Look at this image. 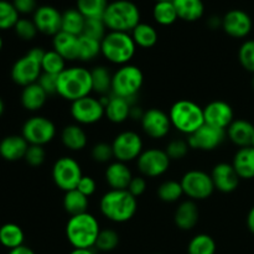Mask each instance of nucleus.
<instances>
[{
	"instance_id": "obj_1",
	"label": "nucleus",
	"mask_w": 254,
	"mask_h": 254,
	"mask_svg": "<svg viewBox=\"0 0 254 254\" xmlns=\"http://www.w3.org/2000/svg\"><path fill=\"white\" fill-rule=\"evenodd\" d=\"M102 215L112 222L123 223L135 215L138 202L128 190H111L99 201Z\"/></svg>"
},
{
	"instance_id": "obj_2",
	"label": "nucleus",
	"mask_w": 254,
	"mask_h": 254,
	"mask_svg": "<svg viewBox=\"0 0 254 254\" xmlns=\"http://www.w3.org/2000/svg\"><path fill=\"white\" fill-rule=\"evenodd\" d=\"M101 228L97 218L88 212L71 216L66 225V237L73 248L91 250L96 246Z\"/></svg>"
},
{
	"instance_id": "obj_3",
	"label": "nucleus",
	"mask_w": 254,
	"mask_h": 254,
	"mask_svg": "<svg viewBox=\"0 0 254 254\" xmlns=\"http://www.w3.org/2000/svg\"><path fill=\"white\" fill-rule=\"evenodd\" d=\"M92 92L91 71L84 67H71L59 74L57 94L67 101L74 102L89 96Z\"/></svg>"
},
{
	"instance_id": "obj_4",
	"label": "nucleus",
	"mask_w": 254,
	"mask_h": 254,
	"mask_svg": "<svg viewBox=\"0 0 254 254\" xmlns=\"http://www.w3.org/2000/svg\"><path fill=\"white\" fill-rule=\"evenodd\" d=\"M103 21L111 31H133L134 27L140 24V11L130 0H116L108 4Z\"/></svg>"
},
{
	"instance_id": "obj_5",
	"label": "nucleus",
	"mask_w": 254,
	"mask_h": 254,
	"mask_svg": "<svg viewBox=\"0 0 254 254\" xmlns=\"http://www.w3.org/2000/svg\"><path fill=\"white\" fill-rule=\"evenodd\" d=\"M169 117H170L171 126L188 135L195 133L205 124L203 108H201L195 102L188 99L175 102L170 108Z\"/></svg>"
},
{
	"instance_id": "obj_6",
	"label": "nucleus",
	"mask_w": 254,
	"mask_h": 254,
	"mask_svg": "<svg viewBox=\"0 0 254 254\" xmlns=\"http://www.w3.org/2000/svg\"><path fill=\"white\" fill-rule=\"evenodd\" d=\"M135 42L128 32L109 31L101 41L102 55L114 64H128L135 55Z\"/></svg>"
},
{
	"instance_id": "obj_7",
	"label": "nucleus",
	"mask_w": 254,
	"mask_h": 254,
	"mask_svg": "<svg viewBox=\"0 0 254 254\" xmlns=\"http://www.w3.org/2000/svg\"><path fill=\"white\" fill-rule=\"evenodd\" d=\"M144 82L143 72L134 64L122 66L112 78V93L127 99L133 106Z\"/></svg>"
},
{
	"instance_id": "obj_8",
	"label": "nucleus",
	"mask_w": 254,
	"mask_h": 254,
	"mask_svg": "<svg viewBox=\"0 0 254 254\" xmlns=\"http://www.w3.org/2000/svg\"><path fill=\"white\" fill-rule=\"evenodd\" d=\"M81 166L74 159L68 156H62L52 168V179L57 188L64 190V192L77 189L79 180L82 179Z\"/></svg>"
},
{
	"instance_id": "obj_9",
	"label": "nucleus",
	"mask_w": 254,
	"mask_h": 254,
	"mask_svg": "<svg viewBox=\"0 0 254 254\" xmlns=\"http://www.w3.org/2000/svg\"><path fill=\"white\" fill-rule=\"evenodd\" d=\"M184 195L191 200H206L212 195L215 185L211 175L201 170L188 171L181 179Z\"/></svg>"
},
{
	"instance_id": "obj_10",
	"label": "nucleus",
	"mask_w": 254,
	"mask_h": 254,
	"mask_svg": "<svg viewBox=\"0 0 254 254\" xmlns=\"http://www.w3.org/2000/svg\"><path fill=\"white\" fill-rule=\"evenodd\" d=\"M56 135V127L45 117H32L22 127V136L30 145H41L50 143Z\"/></svg>"
},
{
	"instance_id": "obj_11",
	"label": "nucleus",
	"mask_w": 254,
	"mask_h": 254,
	"mask_svg": "<svg viewBox=\"0 0 254 254\" xmlns=\"http://www.w3.org/2000/svg\"><path fill=\"white\" fill-rule=\"evenodd\" d=\"M112 148L117 161L128 163L143 153V140L135 131H122L114 138Z\"/></svg>"
},
{
	"instance_id": "obj_12",
	"label": "nucleus",
	"mask_w": 254,
	"mask_h": 254,
	"mask_svg": "<svg viewBox=\"0 0 254 254\" xmlns=\"http://www.w3.org/2000/svg\"><path fill=\"white\" fill-rule=\"evenodd\" d=\"M71 116L78 124H94L104 116V106L91 96L72 102Z\"/></svg>"
},
{
	"instance_id": "obj_13",
	"label": "nucleus",
	"mask_w": 254,
	"mask_h": 254,
	"mask_svg": "<svg viewBox=\"0 0 254 254\" xmlns=\"http://www.w3.org/2000/svg\"><path fill=\"white\" fill-rule=\"evenodd\" d=\"M170 161L165 150L148 149L139 155L138 169L146 178H158L168 171Z\"/></svg>"
},
{
	"instance_id": "obj_14",
	"label": "nucleus",
	"mask_w": 254,
	"mask_h": 254,
	"mask_svg": "<svg viewBox=\"0 0 254 254\" xmlns=\"http://www.w3.org/2000/svg\"><path fill=\"white\" fill-rule=\"evenodd\" d=\"M226 135L227 131L223 129L213 128L207 124H203L195 133L189 135L188 144L191 149L210 151L218 148L226 139Z\"/></svg>"
},
{
	"instance_id": "obj_15",
	"label": "nucleus",
	"mask_w": 254,
	"mask_h": 254,
	"mask_svg": "<svg viewBox=\"0 0 254 254\" xmlns=\"http://www.w3.org/2000/svg\"><path fill=\"white\" fill-rule=\"evenodd\" d=\"M42 73L41 62L37 61L29 54L17 60L11 68V78L16 84L26 87L36 83Z\"/></svg>"
},
{
	"instance_id": "obj_16",
	"label": "nucleus",
	"mask_w": 254,
	"mask_h": 254,
	"mask_svg": "<svg viewBox=\"0 0 254 254\" xmlns=\"http://www.w3.org/2000/svg\"><path fill=\"white\" fill-rule=\"evenodd\" d=\"M140 122L146 135L153 139H161L166 136L173 127L169 114L158 108H151L144 112Z\"/></svg>"
},
{
	"instance_id": "obj_17",
	"label": "nucleus",
	"mask_w": 254,
	"mask_h": 254,
	"mask_svg": "<svg viewBox=\"0 0 254 254\" xmlns=\"http://www.w3.org/2000/svg\"><path fill=\"white\" fill-rule=\"evenodd\" d=\"M205 124L227 130L233 122V109L227 102L213 101L203 108Z\"/></svg>"
},
{
	"instance_id": "obj_18",
	"label": "nucleus",
	"mask_w": 254,
	"mask_h": 254,
	"mask_svg": "<svg viewBox=\"0 0 254 254\" xmlns=\"http://www.w3.org/2000/svg\"><path fill=\"white\" fill-rule=\"evenodd\" d=\"M34 22L37 27V31L55 36L61 31L62 12H60L56 7L44 5L37 7L36 11L34 12Z\"/></svg>"
},
{
	"instance_id": "obj_19",
	"label": "nucleus",
	"mask_w": 254,
	"mask_h": 254,
	"mask_svg": "<svg viewBox=\"0 0 254 254\" xmlns=\"http://www.w3.org/2000/svg\"><path fill=\"white\" fill-rule=\"evenodd\" d=\"M222 29L231 37L242 39L252 30V19L243 10H230L222 19Z\"/></svg>"
},
{
	"instance_id": "obj_20",
	"label": "nucleus",
	"mask_w": 254,
	"mask_h": 254,
	"mask_svg": "<svg viewBox=\"0 0 254 254\" xmlns=\"http://www.w3.org/2000/svg\"><path fill=\"white\" fill-rule=\"evenodd\" d=\"M215 189L225 193H230L238 188L240 176L236 173L232 164L220 163L215 165L211 173Z\"/></svg>"
},
{
	"instance_id": "obj_21",
	"label": "nucleus",
	"mask_w": 254,
	"mask_h": 254,
	"mask_svg": "<svg viewBox=\"0 0 254 254\" xmlns=\"http://www.w3.org/2000/svg\"><path fill=\"white\" fill-rule=\"evenodd\" d=\"M133 175L126 163L114 161L108 165L106 170V181L111 190H128Z\"/></svg>"
},
{
	"instance_id": "obj_22",
	"label": "nucleus",
	"mask_w": 254,
	"mask_h": 254,
	"mask_svg": "<svg viewBox=\"0 0 254 254\" xmlns=\"http://www.w3.org/2000/svg\"><path fill=\"white\" fill-rule=\"evenodd\" d=\"M29 145L22 135L5 136L0 141V156L7 161H17L25 158Z\"/></svg>"
},
{
	"instance_id": "obj_23",
	"label": "nucleus",
	"mask_w": 254,
	"mask_h": 254,
	"mask_svg": "<svg viewBox=\"0 0 254 254\" xmlns=\"http://www.w3.org/2000/svg\"><path fill=\"white\" fill-rule=\"evenodd\" d=\"M227 136L230 140L241 148L252 145L254 136V126L251 122L245 119H237L231 123L227 128Z\"/></svg>"
},
{
	"instance_id": "obj_24",
	"label": "nucleus",
	"mask_w": 254,
	"mask_h": 254,
	"mask_svg": "<svg viewBox=\"0 0 254 254\" xmlns=\"http://www.w3.org/2000/svg\"><path fill=\"white\" fill-rule=\"evenodd\" d=\"M198 217H200V212H198L197 205L192 200H189L179 205L175 211L174 221L180 230L190 231L197 225Z\"/></svg>"
},
{
	"instance_id": "obj_25",
	"label": "nucleus",
	"mask_w": 254,
	"mask_h": 254,
	"mask_svg": "<svg viewBox=\"0 0 254 254\" xmlns=\"http://www.w3.org/2000/svg\"><path fill=\"white\" fill-rule=\"evenodd\" d=\"M52 45H54L55 51L61 55L64 60H68V61L78 60V36L60 31L54 36Z\"/></svg>"
},
{
	"instance_id": "obj_26",
	"label": "nucleus",
	"mask_w": 254,
	"mask_h": 254,
	"mask_svg": "<svg viewBox=\"0 0 254 254\" xmlns=\"http://www.w3.org/2000/svg\"><path fill=\"white\" fill-rule=\"evenodd\" d=\"M240 179L250 180L254 178V148L246 146L236 153L232 163Z\"/></svg>"
},
{
	"instance_id": "obj_27",
	"label": "nucleus",
	"mask_w": 254,
	"mask_h": 254,
	"mask_svg": "<svg viewBox=\"0 0 254 254\" xmlns=\"http://www.w3.org/2000/svg\"><path fill=\"white\" fill-rule=\"evenodd\" d=\"M131 104L127 99L112 94L107 106L104 107V114L112 123H123L130 117Z\"/></svg>"
},
{
	"instance_id": "obj_28",
	"label": "nucleus",
	"mask_w": 254,
	"mask_h": 254,
	"mask_svg": "<svg viewBox=\"0 0 254 254\" xmlns=\"http://www.w3.org/2000/svg\"><path fill=\"white\" fill-rule=\"evenodd\" d=\"M47 93L39 83H32L24 87L21 93V104L27 111H39L46 103Z\"/></svg>"
},
{
	"instance_id": "obj_29",
	"label": "nucleus",
	"mask_w": 254,
	"mask_h": 254,
	"mask_svg": "<svg viewBox=\"0 0 254 254\" xmlns=\"http://www.w3.org/2000/svg\"><path fill=\"white\" fill-rule=\"evenodd\" d=\"M62 144L72 151H79L86 148L87 134L78 124H69L64 127L61 133Z\"/></svg>"
},
{
	"instance_id": "obj_30",
	"label": "nucleus",
	"mask_w": 254,
	"mask_h": 254,
	"mask_svg": "<svg viewBox=\"0 0 254 254\" xmlns=\"http://www.w3.org/2000/svg\"><path fill=\"white\" fill-rule=\"evenodd\" d=\"M173 2L179 19L185 21H196L205 11L202 0H173Z\"/></svg>"
},
{
	"instance_id": "obj_31",
	"label": "nucleus",
	"mask_w": 254,
	"mask_h": 254,
	"mask_svg": "<svg viewBox=\"0 0 254 254\" xmlns=\"http://www.w3.org/2000/svg\"><path fill=\"white\" fill-rule=\"evenodd\" d=\"M86 17L78 11V9H68L62 12L61 31L68 32L74 36H81L83 34Z\"/></svg>"
},
{
	"instance_id": "obj_32",
	"label": "nucleus",
	"mask_w": 254,
	"mask_h": 254,
	"mask_svg": "<svg viewBox=\"0 0 254 254\" xmlns=\"http://www.w3.org/2000/svg\"><path fill=\"white\" fill-rule=\"evenodd\" d=\"M24 238L21 227L15 223H5L0 227V245L9 251L24 245Z\"/></svg>"
},
{
	"instance_id": "obj_33",
	"label": "nucleus",
	"mask_w": 254,
	"mask_h": 254,
	"mask_svg": "<svg viewBox=\"0 0 254 254\" xmlns=\"http://www.w3.org/2000/svg\"><path fill=\"white\" fill-rule=\"evenodd\" d=\"M64 208L71 216L81 215L87 212L88 208V197L79 192L77 189L67 191L64 197Z\"/></svg>"
},
{
	"instance_id": "obj_34",
	"label": "nucleus",
	"mask_w": 254,
	"mask_h": 254,
	"mask_svg": "<svg viewBox=\"0 0 254 254\" xmlns=\"http://www.w3.org/2000/svg\"><path fill=\"white\" fill-rule=\"evenodd\" d=\"M92 76V91L96 93L107 96L109 92H112V78L113 74H111L109 69L104 66H97L91 71Z\"/></svg>"
},
{
	"instance_id": "obj_35",
	"label": "nucleus",
	"mask_w": 254,
	"mask_h": 254,
	"mask_svg": "<svg viewBox=\"0 0 254 254\" xmlns=\"http://www.w3.org/2000/svg\"><path fill=\"white\" fill-rule=\"evenodd\" d=\"M131 37L136 46H140L143 49H150L158 42V32L151 25L140 24L136 25L134 30L131 31Z\"/></svg>"
},
{
	"instance_id": "obj_36",
	"label": "nucleus",
	"mask_w": 254,
	"mask_h": 254,
	"mask_svg": "<svg viewBox=\"0 0 254 254\" xmlns=\"http://www.w3.org/2000/svg\"><path fill=\"white\" fill-rule=\"evenodd\" d=\"M108 4L107 0H77V9L86 19H103Z\"/></svg>"
},
{
	"instance_id": "obj_37",
	"label": "nucleus",
	"mask_w": 254,
	"mask_h": 254,
	"mask_svg": "<svg viewBox=\"0 0 254 254\" xmlns=\"http://www.w3.org/2000/svg\"><path fill=\"white\" fill-rule=\"evenodd\" d=\"M154 20L159 25L163 26H169L174 24L179 19L178 12H176L175 6L173 1H158L154 5L153 9Z\"/></svg>"
},
{
	"instance_id": "obj_38",
	"label": "nucleus",
	"mask_w": 254,
	"mask_h": 254,
	"mask_svg": "<svg viewBox=\"0 0 254 254\" xmlns=\"http://www.w3.org/2000/svg\"><path fill=\"white\" fill-rule=\"evenodd\" d=\"M99 54H102L101 41L86 36V35L78 36V60H81V61H92Z\"/></svg>"
},
{
	"instance_id": "obj_39",
	"label": "nucleus",
	"mask_w": 254,
	"mask_h": 254,
	"mask_svg": "<svg viewBox=\"0 0 254 254\" xmlns=\"http://www.w3.org/2000/svg\"><path fill=\"white\" fill-rule=\"evenodd\" d=\"M189 254H215L216 242L211 236L200 233L190 241L188 246Z\"/></svg>"
},
{
	"instance_id": "obj_40",
	"label": "nucleus",
	"mask_w": 254,
	"mask_h": 254,
	"mask_svg": "<svg viewBox=\"0 0 254 254\" xmlns=\"http://www.w3.org/2000/svg\"><path fill=\"white\" fill-rule=\"evenodd\" d=\"M183 195V186H181V183H178V181H165L158 189V197L164 202H176V201L180 200Z\"/></svg>"
},
{
	"instance_id": "obj_41",
	"label": "nucleus",
	"mask_w": 254,
	"mask_h": 254,
	"mask_svg": "<svg viewBox=\"0 0 254 254\" xmlns=\"http://www.w3.org/2000/svg\"><path fill=\"white\" fill-rule=\"evenodd\" d=\"M64 61L66 60L57 54L55 50L45 52V56L41 62L42 72L51 74H60L64 71Z\"/></svg>"
},
{
	"instance_id": "obj_42",
	"label": "nucleus",
	"mask_w": 254,
	"mask_h": 254,
	"mask_svg": "<svg viewBox=\"0 0 254 254\" xmlns=\"http://www.w3.org/2000/svg\"><path fill=\"white\" fill-rule=\"evenodd\" d=\"M19 21V12L12 2L0 0V30H7L15 27Z\"/></svg>"
},
{
	"instance_id": "obj_43",
	"label": "nucleus",
	"mask_w": 254,
	"mask_h": 254,
	"mask_svg": "<svg viewBox=\"0 0 254 254\" xmlns=\"http://www.w3.org/2000/svg\"><path fill=\"white\" fill-rule=\"evenodd\" d=\"M119 245V235L113 230H101L94 247L102 252H111Z\"/></svg>"
},
{
	"instance_id": "obj_44",
	"label": "nucleus",
	"mask_w": 254,
	"mask_h": 254,
	"mask_svg": "<svg viewBox=\"0 0 254 254\" xmlns=\"http://www.w3.org/2000/svg\"><path fill=\"white\" fill-rule=\"evenodd\" d=\"M106 29L107 26L104 24L103 19H86L83 34L82 35H86V36L92 37V39L102 41L107 35Z\"/></svg>"
},
{
	"instance_id": "obj_45",
	"label": "nucleus",
	"mask_w": 254,
	"mask_h": 254,
	"mask_svg": "<svg viewBox=\"0 0 254 254\" xmlns=\"http://www.w3.org/2000/svg\"><path fill=\"white\" fill-rule=\"evenodd\" d=\"M238 59L243 68L254 73V40L243 42L238 51Z\"/></svg>"
},
{
	"instance_id": "obj_46",
	"label": "nucleus",
	"mask_w": 254,
	"mask_h": 254,
	"mask_svg": "<svg viewBox=\"0 0 254 254\" xmlns=\"http://www.w3.org/2000/svg\"><path fill=\"white\" fill-rule=\"evenodd\" d=\"M15 32L20 39L25 41H30L34 39L37 34V27L35 25L34 20L29 19H19V21L15 25Z\"/></svg>"
},
{
	"instance_id": "obj_47",
	"label": "nucleus",
	"mask_w": 254,
	"mask_h": 254,
	"mask_svg": "<svg viewBox=\"0 0 254 254\" xmlns=\"http://www.w3.org/2000/svg\"><path fill=\"white\" fill-rule=\"evenodd\" d=\"M189 146L188 141L181 140V139H176V140L170 141L165 149V153L168 154L170 160H181L186 156L189 153Z\"/></svg>"
},
{
	"instance_id": "obj_48",
	"label": "nucleus",
	"mask_w": 254,
	"mask_h": 254,
	"mask_svg": "<svg viewBox=\"0 0 254 254\" xmlns=\"http://www.w3.org/2000/svg\"><path fill=\"white\" fill-rule=\"evenodd\" d=\"M92 159L97 163H108L114 158L113 148L112 144L108 143H98L92 148L91 151Z\"/></svg>"
},
{
	"instance_id": "obj_49",
	"label": "nucleus",
	"mask_w": 254,
	"mask_h": 254,
	"mask_svg": "<svg viewBox=\"0 0 254 254\" xmlns=\"http://www.w3.org/2000/svg\"><path fill=\"white\" fill-rule=\"evenodd\" d=\"M45 158H46V153H45V149L41 145H29L24 159L29 165L36 168V166L42 165Z\"/></svg>"
},
{
	"instance_id": "obj_50",
	"label": "nucleus",
	"mask_w": 254,
	"mask_h": 254,
	"mask_svg": "<svg viewBox=\"0 0 254 254\" xmlns=\"http://www.w3.org/2000/svg\"><path fill=\"white\" fill-rule=\"evenodd\" d=\"M57 81H59V74H51V73H45L42 72L40 76L37 83L42 87L47 96L57 93Z\"/></svg>"
},
{
	"instance_id": "obj_51",
	"label": "nucleus",
	"mask_w": 254,
	"mask_h": 254,
	"mask_svg": "<svg viewBox=\"0 0 254 254\" xmlns=\"http://www.w3.org/2000/svg\"><path fill=\"white\" fill-rule=\"evenodd\" d=\"M96 189H97L96 181H94L91 176H86V175L82 176V179L78 183V186H77V190H78L79 192L83 193L84 196H87V197L93 195V193L96 192Z\"/></svg>"
},
{
	"instance_id": "obj_52",
	"label": "nucleus",
	"mask_w": 254,
	"mask_h": 254,
	"mask_svg": "<svg viewBox=\"0 0 254 254\" xmlns=\"http://www.w3.org/2000/svg\"><path fill=\"white\" fill-rule=\"evenodd\" d=\"M145 189H146L145 179L141 178V176H135V178L133 176V179H131L128 188L129 192H130L134 197H138V196L143 195Z\"/></svg>"
},
{
	"instance_id": "obj_53",
	"label": "nucleus",
	"mask_w": 254,
	"mask_h": 254,
	"mask_svg": "<svg viewBox=\"0 0 254 254\" xmlns=\"http://www.w3.org/2000/svg\"><path fill=\"white\" fill-rule=\"evenodd\" d=\"M15 9L19 14H30L36 11V0H14Z\"/></svg>"
},
{
	"instance_id": "obj_54",
	"label": "nucleus",
	"mask_w": 254,
	"mask_h": 254,
	"mask_svg": "<svg viewBox=\"0 0 254 254\" xmlns=\"http://www.w3.org/2000/svg\"><path fill=\"white\" fill-rule=\"evenodd\" d=\"M7 254H35L34 251L31 248L26 247V246H20V247L14 248V250H10Z\"/></svg>"
},
{
	"instance_id": "obj_55",
	"label": "nucleus",
	"mask_w": 254,
	"mask_h": 254,
	"mask_svg": "<svg viewBox=\"0 0 254 254\" xmlns=\"http://www.w3.org/2000/svg\"><path fill=\"white\" fill-rule=\"evenodd\" d=\"M247 227L248 230L254 235V206L251 208V211L248 212L247 216Z\"/></svg>"
},
{
	"instance_id": "obj_56",
	"label": "nucleus",
	"mask_w": 254,
	"mask_h": 254,
	"mask_svg": "<svg viewBox=\"0 0 254 254\" xmlns=\"http://www.w3.org/2000/svg\"><path fill=\"white\" fill-rule=\"evenodd\" d=\"M69 254H94L92 252V250H79V248H73Z\"/></svg>"
},
{
	"instance_id": "obj_57",
	"label": "nucleus",
	"mask_w": 254,
	"mask_h": 254,
	"mask_svg": "<svg viewBox=\"0 0 254 254\" xmlns=\"http://www.w3.org/2000/svg\"><path fill=\"white\" fill-rule=\"evenodd\" d=\"M2 112H4V102H2L1 98H0V116L2 114Z\"/></svg>"
},
{
	"instance_id": "obj_58",
	"label": "nucleus",
	"mask_w": 254,
	"mask_h": 254,
	"mask_svg": "<svg viewBox=\"0 0 254 254\" xmlns=\"http://www.w3.org/2000/svg\"><path fill=\"white\" fill-rule=\"evenodd\" d=\"M1 49H2V40L1 37H0V51H1Z\"/></svg>"
},
{
	"instance_id": "obj_59",
	"label": "nucleus",
	"mask_w": 254,
	"mask_h": 254,
	"mask_svg": "<svg viewBox=\"0 0 254 254\" xmlns=\"http://www.w3.org/2000/svg\"><path fill=\"white\" fill-rule=\"evenodd\" d=\"M155 1L156 2H158V1H173V0H155Z\"/></svg>"
},
{
	"instance_id": "obj_60",
	"label": "nucleus",
	"mask_w": 254,
	"mask_h": 254,
	"mask_svg": "<svg viewBox=\"0 0 254 254\" xmlns=\"http://www.w3.org/2000/svg\"><path fill=\"white\" fill-rule=\"evenodd\" d=\"M251 146H252V148H254V136H253V140H252V145H251Z\"/></svg>"
},
{
	"instance_id": "obj_61",
	"label": "nucleus",
	"mask_w": 254,
	"mask_h": 254,
	"mask_svg": "<svg viewBox=\"0 0 254 254\" xmlns=\"http://www.w3.org/2000/svg\"><path fill=\"white\" fill-rule=\"evenodd\" d=\"M252 87H253V89H254V77H253V81H252Z\"/></svg>"
}]
</instances>
